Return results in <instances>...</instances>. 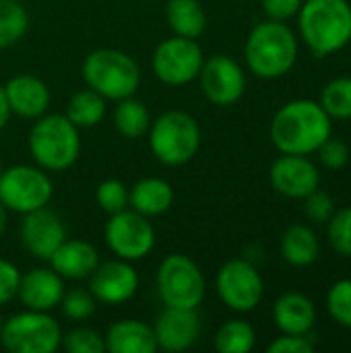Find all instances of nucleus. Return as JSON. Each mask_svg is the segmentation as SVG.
<instances>
[{"label":"nucleus","mask_w":351,"mask_h":353,"mask_svg":"<svg viewBox=\"0 0 351 353\" xmlns=\"http://www.w3.org/2000/svg\"><path fill=\"white\" fill-rule=\"evenodd\" d=\"M331 137V116L321 103L296 99L285 103L271 122L273 145L288 155H308Z\"/></svg>","instance_id":"nucleus-1"},{"label":"nucleus","mask_w":351,"mask_h":353,"mask_svg":"<svg viewBox=\"0 0 351 353\" xmlns=\"http://www.w3.org/2000/svg\"><path fill=\"white\" fill-rule=\"evenodd\" d=\"M298 12L302 39L314 56H329L350 43L351 4L348 0H306Z\"/></svg>","instance_id":"nucleus-2"},{"label":"nucleus","mask_w":351,"mask_h":353,"mask_svg":"<svg viewBox=\"0 0 351 353\" xmlns=\"http://www.w3.org/2000/svg\"><path fill=\"white\" fill-rule=\"evenodd\" d=\"M246 64L250 72L261 79H279L292 70L298 58V41L292 29L283 21L259 23L244 48Z\"/></svg>","instance_id":"nucleus-3"},{"label":"nucleus","mask_w":351,"mask_h":353,"mask_svg":"<svg viewBox=\"0 0 351 353\" xmlns=\"http://www.w3.org/2000/svg\"><path fill=\"white\" fill-rule=\"evenodd\" d=\"M29 153L41 170L64 172L81 153L79 128L62 114L39 116L29 132Z\"/></svg>","instance_id":"nucleus-4"},{"label":"nucleus","mask_w":351,"mask_h":353,"mask_svg":"<svg viewBox=\"0 0 351 353\" xmlns=\"http://www.w3.org/2000/svg\"><path fill=\"white\" fill-rule=\"evenodd\" d=\"M83 79L89 89L106 99L120 101L134 95L141 85L139 64L120 50L99 48L93 50L83 62Z\"/></svg>","instance_id":"nucleus-5"},{"label":"nucleus","mask_w":351,"mask_h":353,"mask_svg":"<svg viewBox=\"0 0 351 353\" xmlns=\"http://www.w3.org/2000/svg\"><path fill=\"white\" fill-rule=\"evenodd\" d=\"M149 147L163 165H184L199 153L201 128L190 114L170 110L149 126Z\"/></svg>","instance_id":"nucleus-6"},{"label":"nucleus","mask_w":351,"mask_h":353,"mask_svg":"<svg viewBox=\"0 0 351 353\" xmlns=\"http://www.w3.org/2000/svg\"><path fill=\"white\" fill-rule=\"evenodd\" d=\"M0 341L10 353H54L60 347V325L48 312L25 310L2 323Z\"/></svg>","instance_id":"nucleus-7"},{"label":"nucleus","mask_w":351,"mask_h":353,"mask_svg":"<svg viewBox=\"0 0 351 353\" xmlns=\"http://www.w3.org/2000/svg\"><path fill=\"white\" fill-rule=\"evenodd\" d=\"M157 292L166 306L197 310L205 298V277L186 254H170L159 265Z\"/></svg>","instance_id":"nucleus-8"},{"label":"nucleus","mask_w":351,"mask_h":353,"mask_svg":"<svg viewBox=\"0 0 351 353\" xmlns=\"http://www.w3.org/2000/svg\"><path fill=\"white\" fill-rule=\"evenodd\" d=\"M54 192L50 176L41 168L12 165L0 172V201L8 211L31 213L50 203Z\"/></svg>","instance_id":"nucleus-9"},{"label":"nucleus","mask_w":351,"mask_h":353,"mask_svg":"<svg viewBox=\"0 0 351 353\" xmlns=\"http://www.w3.org/2000/svg\"><path fill=\"white\" fill-rule=\"evenodd\" d=\"M203 62V50L194 39L174 35L155 48L153 72L161 83L182 87L199 77Z\"/></svg>","instance_id":"nucleus-10"},{"label":"nucleus","mask_w":351,"mask_h":353,"mask_svg":"<svg viewBox=\"0 0 351 353\" xmlns=\"http://www.w3.org/2000/svg\"><path fill=\"white\" fill-rule=\"evenodd\" d=\"M106 242L110 250L122 261H141L155 246V230L149 217L137 211L112 213L106 223Z\"/></svg>","instance_id":"nucleus-11"},{"label":"nucleus","mask_w":351,"mask_h":353,"mask_svg":"<svg viewBox=\"0 0 351 353\" xmlns=\"http://www.w3.org/2000/svg\"><path fill=\"white\" fill-rule=\"evenodd\" d=\"M263 277L252 263L234 259L217 273V294L221 302L236 312H250L263 300Z\"/></svg>","instance_id":"nucleus-12"},{"label":"nucleus","mask_w":351,"mask_h":353,"mask_svg":"<svg viewBox=\"0 0 351 353\" xmlns=\"http://www.w3.org/2000/svg\"><path fill=\"white\" fill-rule=\"evenodd\" d=\"M201 87L207 99L215 105H232L236 103L246 89L244 70L230 56L217 54L203 62L201 66Z\"/></svg>","instance_id":"nucleus-13"},{"label":"nucleus","mask_w":351,"mask_h":353,"mask_svg":"<svg viewBox=\"0 0 351 353\" xmlns=\"http://www.w3.org/2000/svg\"><path fill=\"white\" fill-rule=\"evenodd\" d=\"M139 290V275L128 261H108L89 275V292L101 304L116 306L128 302Z\"/></svg>","instance_id":"nucleus-14"},{"label":"nucleus","mask_w":351,"mask_h":353,"mask_svg":"<svg viewBox=\"0 0 351 353\" xmlns=\"http://www.w3.org/2000/svg\"><path fill=\"white\" fill-rule=\"evenodd\" d=\"M64 240L66 230L58 213L50 211L48 207L25 213L21 225V242L31 256L39 261H50V256Z\"/></svg>","instance_id":"nucleus-15"},{"label":"nucleus","mask_w":351,"mask_h":353,"mask_svg":"<svg viewBox=\"0 0 351 353\" xmlns=\"http://www.w3.org/2000/svg\"><path fill=\"white\" fill-rule=\"evenodd\" d=\"M157 350L163 352H184L190 350L201 333V321L194 308H174L166 306V310L157 316L153 327Z\"/></svg>","instance_id":"nucleus-16"},{"label":"nucleus","mask_w":351,"mask_h":353,"mask_svg":"<svg viewBox=\"0 0 351 353\" xmlns=\"http://www.w3.org/2000/svg\"><path fill=\"white\" fill-rule=\"evenodd\" d=\"M271 184L277 192L290 199H306L321 184V174L312 161L304 155L283 153L269 172Z\"/></svg>","instance_id":"nucleus-17"},{"label":"nucleus","mask_w":351,"mask_h":353,"mask_svg":"<svg viewBox=\"0 0 351 353\" xmlns=\"http://www.w3.org/2000/svg\"><path fill=\"white\" fill-rule=\"evenodd\" d=\"M64 296L62 277L54 269H31L21 275L17 298L27 310L35 312H50L60 304Z\"/></svg>","instance_id":"nucleus-18"},{"label":"nucleus","mask_w":351,"mask_h":353,"mask_svg":"<svg viewBox=\"0 0 351 353\" xmlns=\"http://www.w3.org/2000/svg\"><path fill=\"white\" fill-rule=\"evenodd\" d=\"M4 95L10 108V114L21 118H39L50 105L48 85L33 74H17L4 85Z\"/></svg>","instance_id":"nucleus-19"},{"label":"nucleus","mask_w":351,"mask_h":353,"mask_svg":"<svg viewBox=\"0 0 351 353\" xmlns=\"http://www.w3.org/2000/svg\"><path fill=\"white\" fill-rule=\"evenodd\" d=\"M52 269L62 279H85L99 265V254L93 244L85 240H64L50 256Z\"/></svg>","instance_id":"nucleus-20"},{"label":"nucleus","mask_w":351,"mask_h":353,"mask_svg":"<svg viewBox=\"0 0 351 353\" xmlns=\"http://www.w3.org/2000/svg\"><path fill=\"white\" fill-rule=\"evenodd\" d=\"M106 352L110 353H153L157 352V339L153 329L134 319L114 323L106 337Z\"/></svg>","instance_id":"nucleus-21"},{"label":"nucleus","mask_w":351,"mask_h":353,"mask_svg":"<svg viewBox=\"0 0 351 353\" xmlns=\"http://www.w3.org/2000/svg\"><path fill=\"white\" fill-rule=\"evenodd\" d=\"M314 319V304L304 294H283L273 306V321L283 335H308Z\"/></svg>","instance_id":"nucleus-22"},{"label":"nucleus","mask_w":351,"mask_h":353,"mask_svg":"<svg viewBox=\"0 0 351 353\" xmlns=\"http://www.w3.org/2000/svg\"><path fill=\"white\" fill-rule=\"evenodd\" d=\"M174 203L172 184L161 178H143L128 190V205L145 217L163 215Z\"/></svg>","instance_id":"nucleus-23"},{"label":"nucleus","mask_w":351,"mask_h":353,"mask_svg":"<svg viewBox=\"0 0 351 353\" xmlns=\"http://www.w3.org/2000/svg\"><path fill=\"white\" fill-rule=\"evenodd\" d=\"M166 17L176 35L197 39L205 33L207 14L199 0H168Z\"/></svg>","instance_id":"nucleus-24"},{"label":"nucleus","mask_w":351,"mask_h":353,"mask_svg":"<svg viewBox=\"0 0 351 353\" xmlns=\"http://www.w3.org/2000/svg\"><path fill=\"white\" fill-rule=\"evenodd\" d=\"M281 254L294 267H308L319 256L317 234L302 223L290 225L281 238Z\"/></svg>","instance_id":"nucleus-25"},{"label":"nucleus","mask_w":351,"mask_h":353,"mask_svg":"<svg viewBox=\"0 0 351 353\" xmlns=\"http://www.w3.org/2000/svg\"><path fill=\"white\" fill-rule=\"evenodd\" d=\"M114 126L126 139H141L149 132L151 114L143 101L130 95L118 101L114 110Z\"/></svg>","instance_id":"nucleus-26"},{"label":"nucleus","mask_w":351,"mask_h":353,"mask_svg":"<svg viewBox=\"0 0 351 353\" xmlns=\"http://www.w3.org/2000/svg\"><path fill=\"white\" fill-rule=\"evenodd\" d=\"M106 114V97H101L93 89H83L72 95L66 105V118L77 128H93L101 122Z\"/></svg>","instance_id":"nucleus-27"},{"label":"nucleus","mask_w":351,"mask_h":353,"mask_svg":"<svg viewBox=\"0 0 351 353\" xmlns=\"http://www.w3.org/2000/svg\"><path fill=\"white\" fill-rule=\"evenodd\" d=\"M29 27V14L19 0H0V50L14 46Z\"/></svg>","instance_id":"nucleus-28"},{"label":"nucleus","mask_w":351,"mask_h":353,"mask_svg":"<svg viewBox=\"0 0 351 353\" xmlns=\"http://www.w3.org/2000/svg\"><path fill=\"white\" fill-rule=\"evenodd\" d=\"M257 335L246 321H228L215 335V347L221 353H246L254 347Z\"/></svg>","instance_id":"nucleus-29"},{"label":"nucleus","mask_w":351,"mask_h":353,"mask_svg":"<svg viewBox=\"0 0 351 353\" xmlns=\"http://www.w3.org/2000/svg\"><path fill=\"white\" fill-rule=\"evenodd\" d=\"M321 105L331 118H351V77L331 81L321 95Z\"/></svg>","instance_id":"nucleus-30"},{"label":"nucleus","mask_w":351,"mask_h":353,"mask_svg":"<svg viewBox=\"0 0 351 353\" xmlns=\"http://www.w3.org/2000/svg\"><path fill=\"white\" fill-rule=\"evenodd\" d=\"M95 298L91 292L87 290H70V292H64L62 300H60V310L62 314L72 321V323H81V321H87L89 316H93L95 312Z\"/></svg>","instance_id":"nucleus-31"},{"label":"nucleus","mask_w":351,"mask_h":353,"mask_svg":"<svg viewBox=\"0 0 351 353\" xmlns=\"http://www.w3.org/2000/svg\"><path fill=\"white\" fill-rule=\"evenodd\" d=\"M60 345L68 353H103L106 352V341L99 333H95L93 329H70L66 333H62V341Z\"/></svg>","instance_id":"nucleus-32"},{"label":"nucleus","mask_w":351,"mask_h":353,"mask_svg":"<svg viewBox=\"0 0 351 353\" xmlns=\"http://www.w3.org/2000/svg\"><path fill=\"white\" fill-rule=\"evenodd\" d=\"M95 201L99 209L106 211L108 215L124 211L128 207V188L116 178L103 180L95 190Z\"/></svg>","instance_id":"nucleus-33"},{"label":"nucleus","mask_w":351,"mask_h":353,"mask_svg":"<svg viewBox=\"0 0 351 353\" xmlns=\"http://www.w3.org/2000/svg\"><path fill=\"white\" fill-rule=\"evenodd\" d=\"M327 308L339 325L351 329V279H341L329 290Z\"/></svg>","instance_id":"nucleus-34"},{"label":"nucleus","mask_w":351,"mask_h":353,"mask_svg":"<svg viewBox=\"0 0 351 353\" xmlns=\"http://www.w3.org/2000/svg\"><path fill=\"white\" fill-rule=\"evenodd\" d=\"M329 223V242L331 246L343 254L351 256V207L333 213Z\"/></svg>","instance_id":"nucleus-35"},{"label":"nucleus","mask_w":351,"mask_h":353,"mask_svg":"<svg viewBox=\"0 0 351 353\" xmlns=\"http://www.w3.org/2000/svg\"><path fill=\"white\" fill-rule=\"evenodd\" d=\"M304 213L314 221V223H327L333 213H335V203L333 199L323 192V190H312L308 196H306V203H304Z\"/></svg>","instance_id":"nucleus-36"},{"label":"nucleus","mask_w":351,"mask_h":353,"mask_svg":"<svg viewBox=\"0 0 351 353\" xmlns=\"http://www.w3.org/2000/svg\"><path fill=\"white\" fill-rule=\"evenodd\" d=\"M319 157L321 163L329 170H341L348 161H350V149L343 141L337 139H327L321 147H319Z\"/></svg>","instance_id":"nucleus-37"},{"label":"nucleus","mask_w":351,"mask_h":353,"mask_svg":"<svg viewBox=\"0 0 351 353\" xmlns=\"http://www.w3.org/2000/svg\"><path fill=\"white\" fill-rule=\"evenodd\" d=\"M19 283H21L19 269L12 263L0 259V306H4V304H8L10 300L17 298Z\"/></svg>","instance_id":"nucleus-38"},{"label":"nucleus","mask_w":351,"mask_h":353,"mask_svg":"<svg viewBox=\"0 0 351 353\" xmlns=\"http://www.w3.org/2000/svg\"><path fill=\"white\" fill-rule=\"evenodd\" d=\"M314 343L306 335H283L269 345V353H312Z\"/></svg>","instance_id":"nucleus-39"},{"label":"nucleus","mask_w":351,"mask_h":353,"mask_svg":"<svg viewBox=\"0 0 351 353\" xmlns=\"http://www.w3.org/2000/svg\"><path fill=\"white\" fill-rule=\"evenodd\" d=\"M261 4H263V10L269 19L285 21L300 10L302 0H261Z\"/></svg>","instance_id":"nucleus-40"},{"label":"nucleus","mask_w":351,"mask_h":353,"mask_svg":"<svg viewBox=\"0 0 351 353\" xmlns=\"http://www.w3.org/2000/svg\"><path fill=\"white\" fill-rule=\"evenodd\" d=\"M8 118H10V108H8V101L4 95V87H0V130L6 126Z\"/></svg>","instance_id":"nucleus-41"},{"label":"nucleus","mask_w":351,"mask_h":353,"mask_svg":"<svg viewBox=\"0 0 351 353\" xmlns=\"http://www.w3.org/2000/svg\"><path fill=\"white\" fill-rule=\"evenodd\" d=\"M6 221H8V209L2 205V201H0V238H2V234H4V230H6Z\"/></svg>","instance_id":"nucleus-42"},{"label":"nucleus","mask_w":351,"mask_h":353,"mask_svg":"<svg viewBox=\"0 0 351 353\" xmlns=\"http://www.w3.org/2000/svg\"><path fill=\"white\" fill-rule=\"evenodd\" d=\"M2 323H4V321H2V314H0V331H2Z\"/></svg>","instance_id":"nucleus-43"},{"label":"nucleus","mask_w":351,"mask_h":353,"mask_svg":"<svg viewBox=\"0 0 351 353\" xmlns=\"http://www.w3.org/2000/svg\"><path fill=\"white\" fill-rule=\"evenodd\" d=\"M0 172H2V165H0Z\"/></svg>","instance_id":"nucleus-44"}]
</instances>
